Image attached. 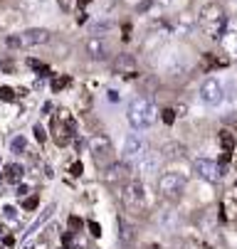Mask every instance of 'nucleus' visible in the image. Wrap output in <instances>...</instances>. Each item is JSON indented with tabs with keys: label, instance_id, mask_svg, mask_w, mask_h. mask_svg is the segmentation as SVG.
Returning <instances> with one entry per match:
<instances>
[{
	"label": "nucleus",
	"instance_id": "473e14b6",
	"mask_svg": "<svg viewBox=\"0 0 237 249\" xmlns=\"http://www.w3.org/2000/svg\"><path fill=\"white\" fill-rule=\"evenodd\" d=\"M173 111H176V116H185V111H188V109H185V104H178Z\"/></svg>",
	"mask_w": 237,
	"mask_h": 249
},
{
	"label": "nucleus",
	"instance_id": "cd10ccee",
	"mask_svg": "<svg viewBox=\"0 0 237 249\" xmlns=\"http://www.w3.org/2000/svg\"><path fill=\"white\" fill-rule=\"evenodd\" d=\"M35 138H37V141H40V143H42V141H45V138H47V136H45V128H42V126H40V124H35Z\"/></svg>",
	"mask_w": 237,
	"mask_h": 249
},
{
	"label": "nucleus",
	"instance_id": "423d86ee",
	"mask_svg": "<svg viewBox=\"0 0 237 249\" xmlns=\"http://www.w3.org/2000/svg\"><path fill=\"white\" fill-rule=\"evenodd\" d=\"M193 170L198 178H202V180H208V183H218L222 180V175H225V168L210 158H195L193 160Z\"/></svg>",
	"mask_w": 237,
	"mask_h": 249
},
{
	"label": "nucleus",
	"instance_id": "bb28decb",
	"mask_svg": "<svg viewBox=\"0 0 237 249\" xmlns=\"http://www.w3.org/2000/svg\"><path fill=\"white\" fill-rule=\"evenodd\" d=\"M163 121H165V124H173V121H176V111H173V109H165V111H163Z\"/></svg>",
	"mask_w": 237,
	"mask_h": 249
},
{
	"label": "nucleus",
	"instance_id": "f3484780",
	"mask_svg": "<svg viewBox=\"0 0 237 249\" xmlns=\"http://www.w3.org/2000/svg\"><path fill=\"white\" fill-rule=\"evenodd\" d=\"M0 217H3L8 225H18V222H20V212H18L13 205H8V207H3V212H0Z\"/></svg>",
	"mask_w": 237,
	"mask_h": 249
},
{
	"label": "nucleus",
	"instance_id": "f704fd0d",
	"mask_svg": "<svg viewBox=\"0 0 237 249\" xmlns=\"http://www.w3.org/2000/svg\"><path fill=\"white\" fill-rule=\"evenodd\" d=\"M161 3H163V5H168V3H171V0H161Z\"/></svg>",
	"mask_w": 237,
	"mask_h": 249
},
{
	"label": "nucleus",
	"instance_id": "c756f323",
	"mask_svg": "<svg viewBox=\"0 0 237 249\" xmlns=\"http://www.w3.org/2000/svg\"><path fill=\"white\" fill-rule=\"evenodd\" d=\"M67 84H70V79H55V82H52V89L57 91V89H62V87H67Z\"/></svg>",
	"mask_w": 237,
	"mask_h": 249
},
{
	"label": "nucleus",
	"instance_id": "f03ea898",
	"mask_svg": "<svg viewBox=\"0 0 237 249\" xmlns=\"http://www.w3.org/2000/svg\"><path fill=\"white\" fill-rule=\"evenodd\" d=\"M126 116H128V124L136 131H146L156 121V106H153V101L148 96H136L128 104Z\"/></svg>",
	"mask_w": 237,
	"mask_h": 249
},
{
	"label": "nucleus",
	"instance_id": "a878e982",
	"mask_svg": "<svg viewBox=\"0 0 237 249\" xmlns=\"http://www.w3.org/2000/svg\"><path fill=\"white\" fill-rule=\"evenodd\" d=\"M0 99H3V101H13V99H15V96H13V89L3 87V89H0Z\"/></svg>",
	"mask_w": 237,
	"mask_h": 249
},
{
	"label": "nucleus",
	"instance_id": "2eb2a0df",
	"mask_svg": "<svg viewBox=\"0 0 237 249\" xmlns=\"http://www.w3.org/2000/svg\"><path fill=\"white\" fill-rule=\"evenodd\" d=\"M220 42H222L225 52H227L230 57H235V59H237V32H235V30H232V32H225Z\"/></svg>",
	"mask_w": 237,
	"mask_h": 249
},
{
	"label": "nucleus",
	"instance_id": "9d476101",
	"mask_svg": "<svg viewBox=\"0 0 237 249\" xmlns=\"http://www.w3.org/2000/svg\"><path fill=\"white\" fill-rule=\"evenodd\" d=\"M22 40V47H37V45H47L50 42V30L45 27H32V30H25L20 35Z\"/></svg>",
	"mask_w": 237,
	"mask_h": 249
},
{
	"label": "nucleus",
	"instance_id": "7ed1b4c3",
	"mask_svg": "<svg viewBox=\"0 0 237 249\" xmlns=\"http://www.w3.org/2000/svg\"><path fill=\"white\" fill-rule=\"evenodd\" d=\"M87 146H89V153H91L96 168L107 170L109 165L116 163V151H114V143H111V138L107 133H94Z\"/></svg>",
	"mask_w": 237,
	"mask_h": 249
},
{
	"label": "nucleus",
	"instance_id": "1a4fd4ad",
	"mask_svg": "<svg viewBox=\"0 0 237 249\" xmlns=\"http://www.w3.org/2000/svg\"><path fill=\"white\" fill-rule=\"evenodd\" d=\"M158 165H161V156L156 151H144L139 158H136V170L141 175H153L158 173Z\"/></svg>",
	"mask_w": 237,
	"mask_h": 249
},
{
	"label": "nucleus",
	"instance_id": "7c9ffc66",
	"mask_svg": "<svg viewBox=\"0 0 237 249\" xmlns=\"http://www.w3.org/2000/svg\"><path fill=\"white\" fill-rule=\"evenodd\" d=\"M8 47H22V40H20V35H18V37H8Z\"/></svg>",
	"mask_w": 237,
	"mask_h": 249
},
{
	"label": "nucleus",
	"instance_id": "4be33fe9",
	"mask_svg": "<svg viewBox=\"0 0 237 249\" xmlns=\"http://www.w3.org/2000/svg\"><path fill=\"white\" fill-rule=\"evenodd\" d=\"M163 153H165L168 158H183L185 148H183V146H178V143H168V146L163 148Z\"/></svg>",
	"mask_w": 237,
	"mask_h": 249
},
{
	"label": "nucleus",
	"instance_id": "9b49d317",
	"mask_svg": "<svg viewBox=\"0 0 237 249\" xmlns=\"http://www.w3.org/2000/svg\"><path fill=\"white\" fill-rule=\"evenodd\" d=\"M146 151V143L139 133H128L126 141H124V158L126 160H136L141 153Z\"/></svg>",
	"mask_w": 237,
	"mask_h": 249
},
{
	"label": "nucleus",
	"instance_id": "6ab92c4d",
	"mask_svg": "<svg viewBox=\"0 0 237 249\" xmlns=\"http://www.w3.org/2000/svg\"><path fill=\"white\" fill-rule=\"evenodd\" d=\"M10 151H13V153H25V151H27V138H25L22 133H18V136L10 141Z\"/></svg>",
	"mask_w": 237,
	"mask_h": 249
},
{
	"label": "nucleus",
	"instance_id": "a211bd4d",
	"mask_svg": "<svg viewBox=\"0 0 237 249\" xmlns=\"http://www.w3.org/2000/svg\"><path fill=\"white\" fill-rule=\"evenodd\" d=\"M220 146L225 153H232L235 151V136L230 131H220Z\"/></svg>",
	"mask_w": 237,
	"mask_h": 249
},
{
	"label": "nucleus",
	"instance_id": "c85d7f7f",
	"mask_svg": "<svg viewBox=\"0 0 237 249\" xmlns=\"http://www.w3.org/2000/svg\"><path fill=\"white\" fill-rule=\"evenodd\" d=\"M22 207H25V210H35V207H37V197H27V200L22 202Z\"/></svg>",
	"mask_w": 237,
	"mask_h": 249
},
{
	"label": "nucleus",
	"instance_id": "ddd939ff",
	"mask_svg": "<svg viewBox=\"0 0 237 249\" xmlns=\"http://www.w3.org/2000/svg\"><path fill=\"white\" fill-rule=\"evenodd\" d=\"M87 52H89L91 59H104V57H107V45L101 42L99 37H91V40L87 42Z\"/></svg>",
	"mask_w": 237,
	"mask_h": 249
},
{
	"label": "nucleus",
	"instance_id": "6e6552de",
	"mask_svg": "<svg viewBox=\"0 0 237 249\" xmlns=\"http://www.w3.org/2000/svg\"><path fill=\"white\" fill-rule=\"evenodd\" d=\"M121 200L126 207L131 210H141L144 202H146V195H144V185L136 183V180H126L121 185Z\"/></svg>",
	"mask_w": 237,
	"mask_h": 249
},
{
	"label": "nucleus",
	"instance_id": "393cba45",
	"mask_svg": "<svg viewBox=\"0 0 237 249\" xmlns=\"http://www.w3.org/2000/svg\"><path fill=\"white\" fill-rule=\"evenodd\" d=\"M107 30H111V22H96L91 27V35H96V37H99V32H107Z\"/></svg>",
	"mask_w": 237,
	"mask_h": 249
},
{
	"label": "nucleus",
	"instance_id": "f8f14e48",
	"mask_svg": "<svg viewBox=\"0 0 237 249\" xmlns=\"http://www.w3.org/2000/svg\"><path fill=\"white\" fill-rule=\"evenodd\" d=\"M107 180L109 183H126L128 178H131V168H128V163L126 160H121V163H114V165H109L107 168Z\"/></svg>",
	"mask_w": 237,
	"mask_h": 249
},
{
	"label": "nucleus",
	"instance_id": "20e7f679",
	"mask_svg": "<svg viewBox=\"0 0 237 249\" xmlns=\"http://www.w3.org/2000/svg\"><path fill=\"white\" fill-rule=\"evenodd\" d=\"M185 190V175L183 173H176V170H168L158 178V193L165 197V200H178Z\"/></svg>",
	"mask_w": 237,
	"mask_h": 249
},
{
	"label": "nucleus",
	"instance_id": "0eeeda50",
	"mask_svg": "<svg viewBox=\"0 0 237 249\" xmlns=\"http://www.w3.org/2000/svg\"><path fill=\"white\" fill-rule=\"evenodd\" d=\"M200 99H202V104H208V106H220L225 101V87L215 77H208L205 82L200 84Z\"/></svg>",
	"mask_w": 237,
	"mask_h": 249
},
{
	"label": "nucleus",
	"instance_id": "39448f33",
	"mask_svg": "<svg viewBox=\"0 0 237 249\" xmlns=\"http://www.w3.org/2000/svg\"><path fill=\"white\" fill-rule=\"evenodd\" d=\"M59 116L55 119V126H52V133H55V141L59 146H67L70 141H74V133H77V124L74 119L67 114V111H57Z\"/></svg>",
	"mask_w": 237,
	"mask_h": 249
},
{
	"label": "nucleus",
	"instance_id": "412c9836",
	"mask_svg": "<svg viewBox=\"0 0 237 249\" xmlns=\"http://www.w3.org/2000/svg\"><path fill=\"white\" fill-rule=\"evenodd\" d=\"M52 212H55V205H50V207H47V210L42 212V217H40V220H37L35 225H32V227H30V232H27V237H32V234H35V232L40 230V225H42L45 220H50V217H52Z\"/></svg>",
	"mask_w": 237,
	"mask_h": 249
},
{
	"label": "nucleus",
	"instance_id": "4468645a",
	"mask_svg": "<svg viewBox=\"0 0 237 249\" xmlns=\"http://www.w3.org/2000/svg\"><path fill=\"white\" fill-rule=\"evenodd\" d=\"M5 180L8 183H22L25 180V168L20 165V163H10L8 168H5Z\"/></svg>",
	"mask_w": 237,
	"mask_h": 249
},
{
	"label": "nucleus",
	"instance_id": "2f4dec72",
	"mask_svg": "<svg viewBox=\"0 0 237 249\" xmlns=\"http://www.w3.org/2000/svg\"><path fill=\"white\" fill-rule=\"evenodd\" d=\"M89 230H91V234H94V237H99V234H101V227H99L96 222H89Z\"/></svg>",
	"mask_w": 237,
	"mask_h": 249
},
{
	"label": "nucleus",
	"instance_id": "f257e3e1",
	"mask_svg": "<svg viewBox=\"0 0 237 249\" xmlns=\"http://www.w3.org/2000/svg\"><path fill=\"white\" fill-rule=\"evenodd\" d=\"M198 25H200V30L205 32L210 40L220 42L222 35L227 32V15H225L222 5H218V3H205V5L198 10Z\"/></svg>",
	"mask_w": 237,
	"mask_h": 249
},
{
	"label": "nucleus",
	"instance_id": "b1692460",
	"mask_svg": "<svg viewBox=\"0 0 237 249\" xmlns=\"http://www.w3.org/2000/svg\"><path fill=\"white\" fill-rule=\"evenodd\" d=\"M178 30H181V32H190V30H193V18H190L188 13L178 18Z\"/></svg>",
	"mask_w": 237,
	"mask_h": 249
},
{
	"label": "nucleus",
	"instance_id": "5701e85b",
	"mask_svg": "<svg viewBox=\"0 0 237 249\" xmlns=\"http://www.w3.org/2000/svg\"><path fill=\"white\" fill-rule=\"evenodd\" d=\"M57 5L62 13H74L79 8V0H57Z\"/></svg>",
	"mask_w": 237,
	"mask_h": 249
},
{
	"label": "nucleus",
	"instance_id": "dca6fc26",
	"mask_svg": "<svg viewBox=\"0 0 237 249\" xmlns=\"http://www.w3.org/2000/svg\"><path fill=\"white\" fill-rule=\"evenodd\" d=\"M119 239L124 244H131L133 242V225L128 220H124V217H119Z\"/></svg>",
	"mask_w": 237,
	"mask_h": 249
},
{
	"label": "nucleus",
	"instance_id": "72a5a7b5",
	"mask_svg": "<svg viewBox=\"0 0 237 249\" xmlns=\"http://www.w3.org/2000/svg\"><path fill=\"white\" fill-rule=\"evenodd\" d=\"M70 170H72V175H82V163H74Z\"/></svg>",
	"mask_w": 237,
	"mask_h": 249
},
{
	"label": "nucleus",
	"instance_id": "aec40b11",
	"mask_svg": "<svg viewBox=\"0 0 237 249\" xmlns=\"http://www.w3.org/2000/svg\"><path fill=\"white\" fill-rule=\"evenodd\" d=\"M222 212H225L227 220H237V202H235L232 197H227V200L222 202Z\"/></svg>",
	"mask_w": 237,
	"mask_h": 249
}]
</instances>
